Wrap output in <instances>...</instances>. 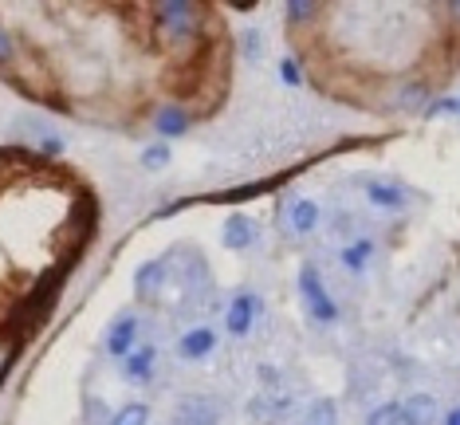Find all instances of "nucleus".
Listing matches in <instances>:
<instances>
[{
  "mask_svg": "<svg viewBox=\"0 0 460 425\" xmlns=\"http://www.w3.org/2000/svg\"><path fill=\"white\" fill-rule=\"evenodd\" d=\"M225 244L233 248V252H240V248H252L260 241V225L252 221V217H244V213H233L225 221Z\"/></svg>",
  "mask_w": 460,
  "mask_h": 425,
  "instance_id": "39448f33",
  "label": "nucleus"
},
{
  "mask_svg": "<svg viewBox=\"0 0 460 425\" xmlns=\"http://www.w3.org/2000/svg\"><path fill=\"white\" fill-rule=\"evenodd\" d=\"M146 421H150V406H142V402H130L119 413H111V425H146Z\"/></svg>",
  "mask_w": 460,
  "mask_h": 425,
  "instance_id": "f3484780",
  "label": "nucleus"
},
{
  "mask_svg": "<svg viewBox=\"0 0 460 425\" xmlns=\"http://www.w3.org/2000/svg\"><path fill=\"white\" fill-rule=\"evenodd\" d=\"M162 284H165V261H146L138 268V276H134V296L146 304V299H154L162 292Z\"/></svg>",
  "mask_w": 460,
  "mask_h": 425,
  "instance_id": "6e6552de",
  "label": "nucleus"
},
{
  "mask_svg": "<svg viewBox=\"0 0 460 425\" xmlns=\"http://www.w3.org/2000/svg\"><path fill=\"white\" fill-rule=\"evenodd\" d=\"M154 362H158V350H154V347L134 350V355L127 359V378L134 382V386H142V382H150V378H154Z\"/></svg>",
  "mask_w": 460,
  "mask_h": 425,
  "instance_id": "9b49d317",
  "label": "nucleus"
},
{
  "mask_svg": "<svg viewBox=\"0 0 460 425\" xmlns=\"http://www.w3.org/2000/svg\"><path fill=\"white\" fill-rule=\"evenodd\" d=\"M20 51H24V48H20V40H16L13 32H8L4 24H0V75H4V71L16 64Z\"/></svg>",
  "mask_w": 460,
  "mask_h": 425,
  "instance_id": "dca6fc26",
  "label": "nucleus"
},
{
  "mask_svg": "<svg viewBox=\"0 0 460 425\" xmlns=\"http://www.w3.org/2000/svg\"><path fill=\"white\" fill-rule=\"evenodd\" d=\"M303 425H339V410H334V402H327V398L311 402V410H307V418H303Z\"/></svg>",
  "mask_w": 460,
  "mask_h": 425,
  "instance_id": "2eb2a0df",
  "label": "nucleus"
},
{
  "mask_svg": "<svg viewBox=\"0 0 460 425\" xmlns=\"http://www.w3.org/2000/svg\"><path fill=\"white\" fill-rule=\"evenodd\" d=\"M437 421V402L429 394H410L402 402V425H433Z\"/></svg>",
  "mask_w": 460,
  "mask_h": 425,
  "instance_id": "9d476101",
  "label": "nucleus"
},
{
  "mask_svg": "<svg viewBox=\"0 0 460 425\" xmlns=\"http://www.w3.org/2000/svg\"><path fill=\"white\" fill-rule=\"evenodd\" d=\"M150 40L154 48L170 59H193L208 44V8L205 4H181V0H162L150 8Z\"/></svg>",
  "mask_w": 460,
  "mask_h": 425,
  "instance_id": "f257e3e1",
  "label": "nucleus"
},
{
  "mask_svg": "<svg viewBox=\"0 0 460 425\" xmlns=\"http://www.w3.org/2000/svg\"><path fill=\"white\" fill-rule=\"evenodd\" d=\"M87 421H107V425H111V418H107V410H102V402H99V398H91V402H87Z\"/></svg>",
  "mask_w": 460,
  "mask_h": 425,
  "instance_id": "a878e982",
  "label": "nucleus"
},
{
  "mask_svg": "<svg viewBox=\"0 0 460 425\" xmlns=\"http://www.w3.org/2000/svg\"><path fill=\"white\" fill-rule=\"evenodd\" d=\"M429 95L425 83H402V91H397V107H421Z\"/></svg>",
  "mask_w": 460,
  "mask_h": 425,
  "instance_id": "412c9836",
  "label": "nucleus"
},
{
  "mask_svg": "<svg viewBox=\"0 0 460 425\" xmlns=\"http://www.w3.org/2000/svg\"><path fill=\"white\" fill-rule=\"evenodd\" d=\"M213 347H217V331H208V327H193L177 339V355L181 359H205Z\"/></svg>",
  "mask_w": 460,
  "mask_h": 425,
  "instance_id": "1a4fd4ad",
  "label": "nucleus"
},
{
  "mask_svg": "<svg viewBox=\"0 0 460 425\" xmlns=\"http://www.w3.org/2000/svg\"><path fill=\"white\" fill-rule=\"evenodd\" d=\"M16 355H20V335H0V382H4V375L13 370Z\"/></svg>",
  "mask_w": 460,
  "mask_h": 425,
  "instance_id": "a211bd4d",
  "label": "nucleus"
},
{
  "mask_svg": "<svg viewBox=\"0 0 460 425\" xmlns=\"http://www.w3.org/2000/svg\"><path fill=\"white\" fill-rule=\"evenodd\" d=\"M366 425H402V402H385V406L370 410Z\"/></svg>",
  "mask_w": 460,
  "mask_h": 425,
  "instance_id": "6ab92c4d",
  "label": "nucleus"
},
{
  "mask_svg": "<svg viewBox=\"0 0 460 425\" xmlns=\"http://www.w3.org/2000/svg\"><path fill=\"white\" fill-rule=\"evenodd\" d=\"M453 111H460V99H441L433 111H429V115H453Z\"/></svg>",
  "mask_w": 460,
  "mask_h": 425,
  "instance_id": "bb28decb",
  "label": "nucleus"
},
{
  "mask_svg": "<svg viewBox=\"0 0 460 425\" xmlns=\"http://www.w3.org/2000/svg\"><path fill=\"white\" fill-rule=\"evenodd\" d=\"M370 256H374V241H366V236L362 241H350L347 248H342V264H347L350 272H362Z\"/></svg>",
  "mask_w": 460,
  "mask_h": 425,
  "instance_id": "4468645a",
  "label": "nucleus"
},
{
  "mask_svg": "<svg viewBox=\"0 0 460 425\" xmlns=\"http://www.w3.org/2000/svg\"><path fill=\"white\" fill-rule=\"evenodd\" d=\"M366 197H370L378 209H402L405 205V190H397V185H382V182L366 185Z\"/></svg>",
  "mask_w": 460,
  "mask_h": 425,
  "instance_id": "ddd939ff",
  "label": "nucleus"
},
{
  "mask_svg": "<svg viewBox=\"0 0 460 425\" xmlns=\"http://www.w3.org/2000/svg\"><path fill=\"white\" fill-rule=\"evenodd\" d=\"M319 16V4H288V20L291 24H303V20H315Z\"/></svg>",
  "mask_w": 460,
  "mask_h": 425,
  "instance_id": "5701e85b",
  "label": "nucleus"
},
{
  "mask_svg": "<svg viewBox=\"0 0 460 425\" xmlns=\"http://www.w3.org/2000/svg\"><path fill=\"white\" fill-rule=\"evenodd\" d=\"M134 339H138V315L134 311H122V315H114L111 319V327H107V350L111 355H134Z\"/></svg>",
  "mask_w": 460,
  "mask_h": 425,
  "instance_id": "7ed1b4c3",
  "label": "nucleus"
},
{
  "mask_svg": "<svg viewBox=\"0 0 460 425\" xmlns=\"http://www.w3.org/2000/svg\"><path fill=\"white\" fill-rule=\"evenodd\" d=\"M445 425H460V410H453V413H448V418H445Z\"/></svg>",
  "mask_w": 460,
  "mask_h": 425,
  "instance_id": "c85d7f7f",
  "label": "nucleus"
},
{
  "mask_svg": "<svg viewBox=\"0 0 460 425\" xmlns=\"http://www.w3.org/2000/svg\"><path fill=\"white\" fill-rule=\"evenodd\" d=\"M173 425H221V413L208 398H185L173 413Z\"/></svg>",
  "mask_w": 460,
  "mask_h": 425,
  "instance_id": "423d86ee",
  "label": "nucleus"
},
{
  "mask_svg": "<svg viewBox=\"0 0 460 425\" xmlns=\"http://www.w3.org/2000/svg\"><path fill=\"white\" fill-rule=\"evenodd\" d=\"M40 146H44V154L51 158V154H59V150H64V138H44V142H40Z\"/></svg>",
  "mask_w": 460,
  "mask_h": 425,
  "instance_id": "cd10ccee",
  "label": "nucleus"
},
{
  "mask_svg": "<svg viewBox=\"0 0 460 425\" xmlns=\"http://www.w3.org/2000/svg\"><path fill=\"white\" fill-rule=\"evenodd\" d=\"M279 75H284L288 87H299V67H296V59H279Z\"/></svg>",
  "mask_w": 460,
  "mask_h": 425,
  "instance_id": "393cba45",
  "label": "nucleus"
},
{
  "mask_svg": "<svg viewBox=\"0 0 460 425\" xmlns=\"http://www.w3.org/2000/svg\"><path fill=\"white\" fill-rule=\"evenodd\" d=\"M291 229L296 233H315L319 229V205L311 201V197H299V201L291 205Z\"/></svg>",
  "mask_w": 460,
  "mask_h": 425,
  "instance_id": "f8f14e48",
  "label": "nucleus"
},
{
  "mask_svg": "<svg viewBox=\"0 0 460 425\" xmlns=\"http://www.w3.org/2000/svg\"><path fill=\"white\" fill-rule=\"evenodd\" d=\"M260 315V299L256 296H236L233 304H228V331L233 335H248Z\"/></svg>",
  "mask_w": 460,
  "mask_h": 425,
  "instance_id": "0eeeda50",
  "label": "nucleus"
},
{
  "mask_svg": "<svg viewBox=\"0 0 460 425\" xmlns=\"http://www.w3.org/2000/svg\"><path fill=\"white\" fill-rule=\"evenodd\" d=\"M240 51H244L248 59H260V51H264V36H260L256 28H248V32L240 36Z\"/></svg>",
  "mask_w": 460,
  "mask_h": 425,
  "instance_id": "4be33fe9",
  "label": "nucleus"
},
{
  "mask_svg": "<svg viewBox=\"0 0 460 425\" xmlns=\"http://www.w3.org/2000/svg\"><path fill=\"white\" fill-rule=\"evenodd\" d=\"M142 165H146V170H165V165H170V146H165V142L146 146L142 150Z\"/></svg>",
  "mask_w": 460,
  "mask_h": 425,
  "instance_id": "aec40b11",
  "label": "nucleus"
},
{
  "mask_svg": "<svg viewBox=\"0 0 460 425\" xmlns=\"http://www.w3.org/2000/svg\"><path fill=\"white\" fill-rule=\"evenodd\" d=\"M299 292L307 299V311L319 319V323H334V319H339V304L331 299V292L323 288V276L311 264L299 268Z\"/></svg>",
  "mask_w": 460,
  "mask_h": 425,
  "instance_id": "f03ea898",
  "label": "nucleus"
},
{
  "mask_svg": "<svg viewBox=\"0 0 460 425\" xmlns=\"http://www.w3.org/2000/svg\"><path fill=\"white\" fill-rule=\"evenodd\" d=\"M150 122L162 138H181V134L193 127V115H190V107H181V102H165V107L154 111Z\"/></svg>",
  "mask_w": 460,
  "mask_h": 425,
  "instance_id": "20e7f679",
  "label": "nucleus"
},
{
  "mask_svg": "<svg viewBox=\"0 0 460 425\" xmlns=\"http://www.w3.org/2000/svg\"><path fill=\"white\" fill-rule=\"evenodd\" d=\"M260 193V185H240V190H225V193H217L213 201H248V197H256Z\"/></svg>",
  "mask_w": 460,
  "mask_h": 425,
  "instance_id": "b1692460",
  "label": "nucleus"
}]
</instances>
